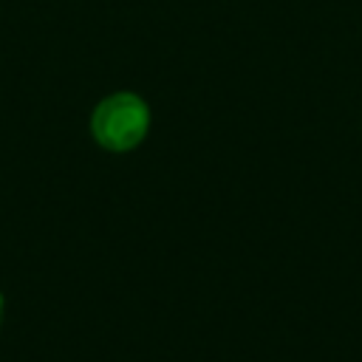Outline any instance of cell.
<instances>
[{"label": "cell", "instance_id": "cell-1", "mask_svg": "<svg viewBox=\"0 0 362 362\" xmlns=\"http://www.w3.org/2000/svg\"><path fill=\"white\" fill-rule=\"evenodd\" d=\"M150 130V107L139 93L116 90L90 113V136L107 153L136 150Z\"/></svg>", "mask_w": 362, "mask_h": 362}, {"label": "cell", "instance_id": "cell-2", "mask_svg": "<svg viewBox=\"0 0 362 362\" xmlns=\"http://www.w3.org/2000/svg\"><path fill=\"white\" fill-rule=\"evenodd\" d=\"M0 320H3V294H0Z\"/></svg>", "mask_w": 362, "mask_h": 362}]
</instances>
